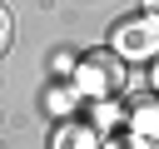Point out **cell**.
<instances>
[{"label":"cell","mask_w":159,"mask_h":149,"mask_svg":"<svg viewBox=\"0 0 159 149\" xmlns=\"http://www.w3.org/2000/svg\"><path fill=\"white\" fill-rule=\"evenodd\" d=\"M75 94H80V89H75V84H65V89H55V99H50V104H55L60 114H70V99H75Z\"/></svg>","instance_id":"obj_8"},{"label":"cell","mask_w":159,"mask_h":149,"mask_svg":"<svg viewBox=\"0 0 159 149\" xmlns=\"http://www.w3.org/2000/svg\"><path fill=\"white\" fill-rule=\"evenodd\" d=\"M10 40H15V20H10V10L0 5V55L10 50Z\"/></svg>","instance_id":"obj_7"},{"label":"cell","mask_w":159,"mask_h":149,"mask_svg":"<svg viewBox=\"0 0 159 149\" xmlns=\"http://www.w3.org/2000/svg\"><path fill=\"white\" fill-rule=\"evenodd\" d=\"M109 50L119 60H159V15L144 10V15L119 20L114 35H109Z\"/></svg>","instance_id":"obj_2"},{"label":"cell","mask_w":159,"mask_h":149,"mask_svg":"<svg viewBox=\"0 0 159 149\" xmlns=\"http://www.w3.org/2000/svg\"><path fill=\"white\" fill-rule=\"evenodd\" d=\"M119 119H124V109H119L114 99H99V104H94V129H99V134H104V129H114Z\"/></svg>","instance_id":"obj_5"},{"label":"cell","mask_w":159,"mask_h":149,"mask_svg":"<svg viewBox=\"0 0 159 149\" xmlns=\"http://www.w3.org/2000/svg\"><path fill=\"white\" fill-rule=\"evenodd\" d=\"M144 10H149V15H159V0H144Z\"/></svg>","instance_id":"obj_9"},{"label":"cell","mask_w":159,"mask_h":149,"mask_svg":"<svg viewBox=\"0 0 159 149\" xmlns=\"http://www.w3.org/2000/svg\"><path fill=\"white\" fill-rule=\"evenodd\" d=\"M154 89H159V60H154Z\"/></svg>","instance_id":"obj_10"},{"label":"cell","mask_w":159,"mask_h":149,"mask_svg":"<svg viewBox=\"0 0 159 149\" xmlns=\"http://www.w3.org/2000/svg\"><path fill=\"white\" fill-rule=\"evenodd\" d=\"M104 149H154L149 139H139V134H109L104 139Z\"/></svg>","instance_id":"obj_6"},{"label":"cell","mask_w":159,"mask_h":149,"mask_svg":"<svg viewBox=\"0 0 159 149\" xmlns=\"http://www.w3.org/2000/svg\"><path fill=\"white\" fill-rule=\"evenodd\" d=\"M119 84H124V60H119L114 50H89V55H80V65H75V89H80L89 104L114 99Z\"/></svg>","instance_id":"obj_1"},{"label":"cell","mask_w":159,"mask_h":149,"mask_svg":"<svg viewBox=\"0 0 159 149\" xmlns=\"http://www.w3.org/2000/svg\"><path fill=\"white\" fill-rule=\"evenodd\" d=\"M129 134H139V139H149L159 149V99H139L129 109Z\"/></svg>","instance_id":"obj_4"},{"label":"cell","mask_w":159,"mask_h":149,"mask_svg":"<svg viewBox=\"0 0 159 149\" xmlns=\"http://www.w3.org/2000/svg\"><path fill=\"white\" fill-rule=\"evenodd\" d=\"M50 149H104V134H99L89 119H60Z\"/></svg>","instance_id":"obj_3"}]
</instances>
